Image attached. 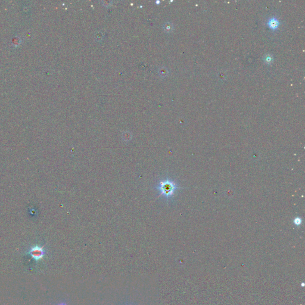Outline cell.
Listing matches in <instances>:
<instances>
[{"label": "cell", "mask_w": 305, "mask_h": 305, "mask_svg": "<svg viewBox=\"0 0 305 305\" xmlns=\"http://www.w3.org/2000/svg\"><path fill=\"white\" fill-rule=\"evenodd\" d=\"M177 188L176 184L171 181L167 180L160 182L159 189L161 192V194L165 196H171Z\"/></svg>", "instance_id": "1"}, {"label": "cell", "mask_w": 305, "mask_h": 305, "mask_svg": "<svg viewBox=\"0 0 305 305\" xmlns=\"http://www.w3.org/2000/svg\"><path fill=\"white\" fill-rule=\"evenodd\" d=\"M166 25V26L164 27V29L166 30V31H168V32H170L172 29V25L170 23H167L165 24Z\"/></svg>", "instance_id": "5"}, {"label": "cell", "mask_w": 305, "mask_h": 305, "mask_svg": "<svg viewBox=\"0 0 305 305\" xmlns=\"http://www.w3.org/2000/svg\"><path fill=\"white\" fill-rule=\"evenodd\" d=\"M46 253V250L44 249V246H40L38 245L31 247L27 252L28 255L36 261L42 259L45 256Z\"/></svg>", "instance_id": "2"}, {"label": "cell", "mask_w": 305, "mask_h": 305, "mask_svg": "<svg viewBox=\"0 0 305 305\" xmlns=\"http://www.w3.org/2000/svg\"><path fill=\"white\" fill-rule=\"evenodd\" d=\"M267 25H268V27L272 31H275L278 28L279 25H280V22H279V20L277 19L276 17H272L268 19V22H267Z\"/></svg>", "instance_id": "3"}, {"label": "cell", "mask_w": 305, "mask_h": 305, "mask_svg": "<svg viewBox=\"0 0 305 305\" xmlns=\"http://www.w3.org/2000/svg\"><path fill=\"white\" fill-rule=\"evenodd\" d=\"M58 305H67V304L65 303H59Z\"/></svg>", "instance_id": "7"}, {"label": "cell", "mask_w": 305, "mask_h": 305, "mask_svg": "<svg viewBox=\"0 0 305 305\" xmlns=\"http://www.w3.org/2000/svg\"><path fill=\"white\" fill-rule=\"evenodd\" d=\"M264 60H265V61L266 63H268V64H269V63H271L272 61V57L271 55H269V54L267 55L264 58Z\"/></svg>", "instance_id": "4"}, {"label": "cell", "mask_w": 305, "mask_h": 305, "mask_svg": "<svg viewBox=\"0 0 305 305\" xmlns=\"http://www.w3.org/2000/svg\"><path fill=\"white\" fill-rule=\"evenodd\" d=\"M295 223L296 225H299L301 224V219L300 218H296L295 221Z\"/></svg>", "instance_id": "6"}]
</instances>
